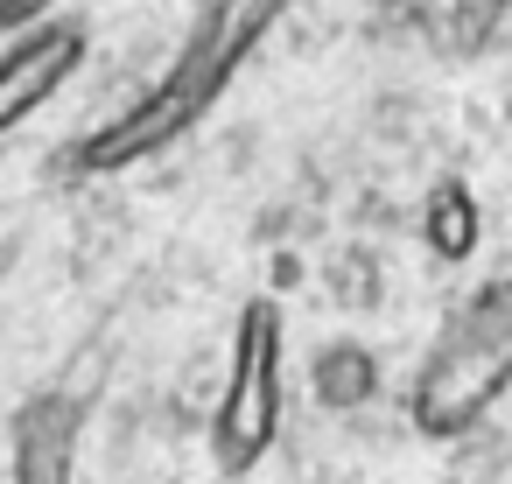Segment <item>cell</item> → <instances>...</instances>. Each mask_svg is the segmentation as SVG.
I'll return each instance as SVG.
<instances>
[{
    "mask_svg": "<svg viewBox=\"0 0 512 484\" xmlns=\"http://www.w3.org/2000/svg\"><path fill=\"white\" fill-rule=\"evenodd\" d=\"M57 8V0H0V36L8 29H29V22H43Z\"/></svg>",
    "mask_w": 512,
    "mask_h": 484,
    "instance_id": "ba28073f",
    "label": "cell"
},
{
    "mask_svg": "<svg viewBox=\"0 0 512 484\" xmlns=\"http://www.w3.org/2000/svg\"><path fill=\"white\" fill-rule=\"evenodd\" d=\"M421 239H428V253H435L442 267H463V260L477 253V239H484V204H477V190L456 183V176H442V183L428 190Z\"/></svg>",
    "mask_w": 512,
    "mask_h": 484,
    "instance_id": "52a82bcc",
    "label": "cell"
},
{
    "mask_svg": "<svg viewBox=\"0 0 512 484\" xmlns=\"http://www.w3.org/2000/svg\"><path fill=\"white\" fill-rule=\"evenodd\" d=\"M505 393H512V274H491L428 337V351L407 379V421L428 442H456Z\"/></svg>",
    "mask_w": 512,
    "mask_h": 484,
    "instance_id": "7a4b0ae2",
    "label": "cell"
},
{
    "mask_svg": "<svg viewBox=\"0 0 512 484\" xmlns=\"http://www.w3.org/2000/svg\"><path fill=\"white\" fill-rule=\"evenodd\" d=\"M281 15H288V0H197L190 43L169 64V78L148 99H134L120 120H106L99 134H85L71 162L78 169H127V162H148V155L176 148L218 106V92L239 78V64L267 43V29Z\"/></svg>",
    "mask_w": 512,
    "mask_h": 484,
    "instance_id": "6da1fadb",
    "label": "cell"
},
{
    "mask_svg": "<svg viewBox=\"0 0 512 484\" xmlns=\"http://www.w3.org/2000/svg\"><path fill=\"white\" fill-rule=\"evenodd\" d=\"M78 442H85V400L64 386H43L8 421L15 484H78Z\"/></svg>",
    "mask_w": 512,
    "mask_h": 484,
    "instance_id": "5b68a950",
    "label": "cell"
},
{
    "mask_svg": "<svg viewBox=\"0 0 512 484\" xmlns=\"http://www.w3.org/2000/svg\"><path fill=\"white\" fill-rule=\"evenodd\" d=\"M281 365H288V316H281L274 295H246L239 330H232V365H225V386H218V407H211L218 477H253L267 463V449L281 435V407H288Z\"/></svg>",
    "mask_w": 512,
    "mask_h": 484,
    "instance_id": "3957f363",
    "label": "cell"
},
{
    "mask_svg": "<svg viewBox=\"0 0 512 484\" xmlns=\"http://www.w3.org/2000/svg\"><path fill=\"white\" fill-rule=\"evenodd\" d=\"M309 386L330 414H358L379 400V351L358 344V337H330L316 358H309Z\"/></svg>",
    "mask_w": 512,
    "mask_h": 484,
    "instance_id": "8992f818",
    "label": "cell"
},
{
    "mask_svg": "<svg viewBox=\"0 0 512 484\" xmlns=\"http://www.w3.org/2000/svg\"><path fill=\"white\" fill-rule=\"evenodd\" d=\"M477 8H491V0H477ZM498 8H505V0H498Z\"/></svg>",
    "mask_w": 512,
    "mask_h": 484,
    "instance_id": "9c48e42d",
    "label": "cell"
},
{
    "mask_svg": "<svg viewBox=\"0 0 512 484\" xmlns=\"http://www.w3.org/2000/svg\"><path fill=\"white\" fill-rule=\"evenodd\" d=\"M85 50H92V43H85L78 22H43V29H29L22 43L0 50V141H8L22 120H36V113L78 78Z\"/></svg>",
    "mask_w": 512,
    "mask_h": 484,
    "instance_id": "277c9868",
    "label": "cell"
}]
</instances>
